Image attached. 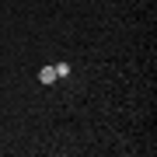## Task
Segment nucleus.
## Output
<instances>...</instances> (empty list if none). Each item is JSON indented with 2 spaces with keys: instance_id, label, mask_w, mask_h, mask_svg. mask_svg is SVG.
Wrapping results in <instances>:
<instances>
[{
  "instance_id": "f257e3e1",
  "label": "nucleus",
  "mask_w": 157,
  "mask_h": 157,
  "mask_svg": "<svg viewBox=\"0 0 157 157\" xmlns=\"http://www.w3.org/2000/svg\"><path fill=\"white\" fill-rule=\"evenodd\" d=\"M39 80H42V84H52V80H56V67H42L39 70Z\"/></svg>"
},
{
  "instance_id": "f03ea898",
  "label": "nucleus",
  "mask_w": 157,
  "mask_h": 157,
  "mask_svg": "<svg viewBox=\"0 0 157 157\" xmlns=\"http://www.w3.org/2000/svg\"><path fill=\"white\" fill-rule=\"evenodd\" d=\"M56 77H70V63H56Z\"/></svg>"
}]
</instances>
